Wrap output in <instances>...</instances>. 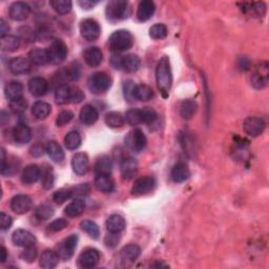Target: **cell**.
Instances as JSON below:
<instances>
[{
	"label": "cell",
	"mask_w": 269,
	"mask_h": 269,
	"mask_svg": "<svg viewBox=\"0 0 269 269\" xmlns=\"http://www.w3.org/2000/svg\"><path fill=\"white\" fill-rule=\"evenodd\" d=\"M156 82L163 98L169 96V90L173 84V73L171 62L167 57H162L156 67Z\"/></svg>",
	"instance_id": "obj_1"
},
{
	"label": "cell",
	"mask_w": 269,
	"mask_h": 269,
	"mask_svg": "<svg viewBox=\"0 0 269 269\" xmlns=\"http://www.w3.org/2000/svg\"><path fill=\"white\" fill-rule=\"evenodd\" d=\"M125 121L132 126L150 124L157 119V112L152 109H133L125 114Z\"/></svg>",
	"instance_id": "obj_2"
},
{
	"label": "cell",
	"mask_w": 269,
	"mask_h": 269,
	"mask_svg": "<svg viewBox=\"0 0 269 269\" xmlns=\"http://www.w3.org/2000/svg\"><path fill=\"white\" fill-rule=\"evenodd\" d=\"M134 45V36L126 30H119L110 37V46L114 52L121 53L130 49Z\"/></svg>",
	"instance_id": "obj_3"
},
{
	"label": "cell",
	"mask_w": 269,
	"mask_h": 269,
	"mask_svg": "<svg viewBox=\"0 0 269 269\" xmlns=\"http://www.w3.org/2000/svg\"><path fill=\"white\" fill-rule=\"evenodd\" d=\"M89 89L95 95L104 94L112 86V80L108 74L98 72L91 75L89 79Z\"/></svg>",
	"instance_id": "obj_4"
},
{
	"label": "cell",
	"mask_w": 269,
	"mask_h": 269,
	"mask_svg": "<svg viewBox=\"0 0 269 269\" xmlns=\"http://www.w3.org/2000/svg\"><path fill=\"white\" fill-rule=\"evenodd\" d=\"M48 59L53 65H60L66 60L67 56V46L61 39H55L47 47Z\"/></svg>",
	"instance_id": "obj_5"
},
{
	"label": "cell",
	"mask_w": 269,
	"mask_h": 269,
	"mask_svg": "<svg viewBox=\"0 0 269 269\" xmlns=\"http://www.w3.org/2000/svg\"><path fill=\"white\" fill-rule=\"evenodd\" d=\"M127 10H129V2L123 0H112L106 5V16L111 21H119L125 18Z\"/></svg>",
	"instance_id": "obj_6"
},
{
	"label": "cell",
	"mask_w": 269,
	"mask_h": 269,
	"mask_svg": "<svg viewBox=\"0 0 269 269\" xmlns=\"http://www.w3.org/2000/svg\"><path fill=\"white\" fill-rule=\"evenodd\" d=\"M125 145L133 152H141L146 146L147 140L144 133L140 129H134L126 134L124 139Z\"/></svg>",
	"instance_id": "obj_7"
},
{
	"label": "cell",
	"mask_w": 269,
	"mask_h": 269,
	"mask_svg": "<svg viewBox=\"0 0 269 269\" xmlns=\"http://www.w3.org/2000/svg\"><path fill=\"white\" fill-rule=\"evenodd\" d=\"M80 33L88 41H95L101 34V27L95 19H84L80 23Z\"/></svg>",
	"instance_id": "obj_8"
},
{
	"label": "cell",
	"mask_w": 269,
	"mask_h": 269,
	"mask_svg": "<svg viewBox=\"0 0 269 269\" xmlns=\"http://www.w3.org/2000/svg\"><path fill=\"white\" fill-rule=\"evenodd\" d=\"M78 243V236L72 235L68 238L65 239L60 242L57 247H56V252L58 253V256L62 260H68L73 257L75 252V249Z\"/></svg>",
	"instance_id": "obj_9"
},
{
	"label": "cell",
	"mask_w": 269,
	"mask_h": 269,
	"mask_svg": "<svg viewBox=\"0 0 269 269\" xmlns=\"http://www.w3.org/2000/svg\"><path fill=\"white\" fill-rule=\"evenodd\" d=\"M244 132L250 137H258L265 130L264 120L260 117H248L243 123Z\"/></svg>",
	"instance_id": "obj_10"
},
{
	"label": "cell",
	"mask_w": 269,
	"mask_h": 269,
	"mask_svg": "<svg viewBox=\"0 0 269 269\" xmlns=\"http://www.w3.org/2000/svg\"><path fill=\"white\" fill-rule=\"evenodd\" d=\"M156 185V180L153 177H141V178L137 179L134 181L133 188H132V194L134 196H143L146 195L154 189Z\"/></svg>",
	"instance_id": "obj_11"
},
{
	"label": "cell",
	"mask_w": 269,
	"mask_h": 269,
	"mask_svg": "<svg viewBox=\"0 0 269 269\" xmlns=\"http://www.w3.org/2000/svg\"><path fill=\"white\" fill-rule=\"evenodd\" d=\"M33 206L32 199L26 195H17L11 200V208L18 215H24Z\"/></svg>",
	"instance_id": "obj_12"
},
{
	"label": "cell",
	"mask_w": 269,
	"mask_h": 269,
	"mask_svg": "<svg viewBox=\"0 0 269 269\" xmlns=\"http://www.w3.org/2000/svg\"><path fill=\"white\" fill-rule=\"evenodd\" d=\"M99 260H100V253L95 248H88L83 250L78 258V265L81 268H91L95 267Z\"/></svg>",
	"instance_id": "obj_13"
},
{
	"label": "cell",
	"mask_w": 269,
	"mask_h": 269,
	"mask_svg": "<svg viewBox=\"0 0 269 269\" xmlns=\"http://www.w3.org/2000/svg\"><path fill=\"white\" fill-rule=\"evenodd\" d=\"M12 242L19 247L33 246L36 242V238L32 232L25 229H17L12 236Z\"/></svg>",
	"instance_id": "obj_14"
},
{
	"label": "cell",
	"mask_w": 269,
	"mask_h": 269,
	"mask_svg": "<svg viewBox=\"0 0 269 269\" xmlns=\"http://www.w3.org/2000/svg\"><path fill=\"white\" fill-rule=\"evenodd\" d=\"M31 13V8L30 5L22 2V1H18V2H14L9 10L10 17L15 20V21H23L27 17H29Z\"/></svg>",
	"instance_id": "obj_15"
},
{
	"label": "cell",
	"mask_w": 269,
	"mask_h": 269,
	"mask_svg": "<svg viewBox=\"0 0 269 269\" xmlns=\"http://www.w3.org/2000/svg\"><path fill=\"white\" fill-rule=\"evenodd\" d=\"M33 63L29 58H25L23 56H19V57L13 58L10 61V70L15 75H22L30 72Z\"/></svg>",
	"instance_id": "obj_16"
},
{
	"label": "cell",
	"mask_w": 269,
	"mask_h": 269,
	"mask_svg": "<svg viewBox=\"0 0 269 269\" xmlns=\"http://www.w3.org/2000/svg\"><path fill=\"white\" fill-rule=\"evenodd\" d=\"M12 137L15 142L19 144H26L29 143L32 139V131L26 124L18 123L13 129Z\"/></svg>",
	"instance_id": "obj_17"
},
{
	"label": "cell",
	"mask_w": 269,
	"mask_h": 269,
	"mask_svg": "<svg viewBox=\"0 0 269 269\" xmlns=\"http://www.w3.org/2000/svg\"><path fill=\"white\" fill-rule=\"evenodd\" d=\"M72 168L75 174L82 176L86 175L90 168V160L87 154L78 153L72 159Z\"/></svg>",
	"instance_id": "obj_18"
},
{
	"label": "cell",
	"mask_w": 269,
	"mask_h": 269,
	"mask_svg": "<svg viewBox=\"0 0 269 269\" xmlns=\"http://www.w3.org/2000/svg\"><path fill=\"white\" fill-rule=\"evenodd\" d=\"M83 58L86 60L87 65L91 67H97L102 63L103 54L101 49L97 46L88 47L83 53Z\"/></svg>",
	"instance_id": "obj_19"
},
{
	"label": "cell",
	"mask_w": 269,
	"mask_h": 269,
	"mask_svg": "<svg viewBox=\"0 0 269 269\" xmlns=\"http://www.w3.org/2000/svg\"><path fill=\"white\" fill-rule=\"evenodd\" d=\"M156 11V5L152 0H143L138 5L137 18L141 22L150 20Z\"/></svg>",
	"instance_id": "obj_20"
},
{
	"label": "cell",
	"mask_w": 269,
	"mask_h": 269,
	"mask_svg": "<svg viewBox=\"0 0 269 269\" xmlns=\"http://www.w3.org/2000/svg\"><path fill=\"white\" fill-rule=\"evenodd\" d=\"M29 90L35 97L45 96L48 90V83L45 78L34 77L29 81Z\"/></svg>",
	"instance_id": "obj_21"
},
{
	"label": "cell",
	"mask_w": 269,
	"mask_h": 269,
	"mask_svg": "<svg viewBox=\"0 0 269 269\" xmlns=\"http://www.w3.org/2000/svg\"><path fill=\"white\" fill-rule=\"evenodd\" d=\"M41 178V169L36 164L27 165L21 175V181L23 184H34Z\"/></svg>",
	"instance_id": "obj_22"
},
{
	"label": "cell",
	"mask_w": 269,
	"mask_h": 269,
	"mask_svg": "<svg viewBox=\"0 0 269 269\" xmlns=\"http://www.w3.org/2000/svg\"><path fill=\"white\" fill-rule=\"evenodd\" d=\"M4 94L6 99H9L10 101L17 100V99L22 98L23 86L21 84V82L16 80L10 81L4 88Z\"/></svg>",
	"instance_id": "obj_23"
},
{
	"label": "cell",
	"mask_w": 269,
	"mask_h": 269,
	"mask_svg": "<svg viewBox=\"0 0 269 269\" xmlns=\"http://www.w3.org/2000/svg\"><path fill=\"white\" fill-rule=\"evenodd\" d=\"M80 121L86 124V125H93L94 123L97 122V120L99 118V114L98 111L95 108V106L90 105V104H87L84 105L81 112H80Z\"/></svg>",
	"instance_id": "obj_24"
},
{
	"label": "cell",
	"mask_w": 269,
	"mask_h": 269,
	"mask_svg": "<svg viewBox=\"0 0 269 269\" xmlns=\"http://www.w3.org/2000/svg\"><path fill=\"white\" fill-rule=\"evenodd\" d=\"M120 171H121V175L124 179L133 178L138 171V163L136 159L132 157L124 158L121 164H120Z\"/></svg>",
	"instance_id": "obj_25"
},
{
	"label": "cell",
	"mask_w": 269,
	"mask_h": 269,
	"mask_svg": "<svg viewBox=\"0 0 269 269\" xmlns=\"http://www.w3.org/2000/svg\"><path fill=\"white\" fill-rule=\"evenodd\" d=\"M141 253L140 247L136 244H130L124 246L122 250L120 251V259L124 263H133L136 261Z\"/></svg>",
	"instance_id": "obj_26"
},
{
	"label": "cell",
	"mask_w": 269,
	"mask_h": 269,
	"mask_svg": "<svg viewBox=\"0 0 269 269\" xmlns=\"http://www.w3.org/2000/svg\"><path fill=\"white\" fill-rule=\"evenodd\" d=\"M95 187L99 192L110 194L115 188V183L110 175H97L95 179Z\"/></svg>",
	"instance_id": "obj_27"
},
{
	"label": "cell",
	"mask_w": 269,
	"mask_h": 269,
	"mask_svg": "<svg viewBox=\"0 0 269 269\" xmlns=\"http://www.w3.org/2000/svg\"><path fill=\"white\" fill-rule=\"evenodd\" d=\"M59 256L58 253L54 250H45L40 257V267L45 269H52L55 268L59 263Z\"/></svg>",
	"instance_id": "obj_28"
},
{
	"label": "cell",
	"mask_w": 269,
	"mask_h": 269,
	"mask_svg": "<svg viewBox=\"0 0 269 269\" xmlns=\"http://www.w3.org/2000/svg\"><path fill=\"white\" fill-rule=\"evenodd\" d=\"M154 97V90L146 84H137L133 90V98L139 101H150Z\"/></svg>",
	"instance_id": "obj_29"
},
{
	"label": "cell",
	"mask_w": 269,
	"mask_h": 269,
	"mask_svg": "<svg viewBox=\"0 0 269 269\" xmlns=\"http://www.w3.org/2000/svg\"><path fill=\"white\" fill-rule=\"evenodd\" d=\"M45 152L51 160L56 162V163H60L65 160V152L56 141H51L46 144Z\"/></svg>",
	"instance_id": "obj_30"
},
{
	"label": "cell",
	"mask_w": 269,
	"mask_h": 269,
	"mask_svg": "<svg viewBox=\"0 0 269 269\" xmlns=\"http://www.w3.org/2000/svg\"><path fill=\"white\" fill-rule=\"evenodd\" d=\"M29 59L33 65L36 66H45L49 62L47 48L35 47L29 53Z\"/></svg>",
	"instance_id": "obj_31"
},
{
	"label": "cell",
	"mask_w": 269,
	"mask_h": 269,
	"mask_svg": "<svg viewBox=\"0 0 269 269\" xmlns=\"http://www.w3.org/2000/svg\"><path fill=\"white\" fill-rule=\"evenodd\" d=\"M125 220L122 216L120 215H112L109 217L106 221V228L110 232L112 233H120L125 228Z\"/></svg>",
	"instance_id": "obj_32"
},
{
	"label": "cell",
	"mask_w": 269,
	"mask_h": 269,
	"mask_svg": "<svg viewBox=\"0 0 269 269\" xmlns=\"http://www.w3.org/2000/svg\"><path fill=\"white\" fill-rule=\"evenodd\" d=\"M190 176V172L185 163L179 162L172 169V179L176 183H182L186 181Z\"/></svg>",
	"instance_id": "obj_33"
},
{
	"label": "cell",
	"mask_w": 269,
	"mask_h": 269,
	"mask_svg": "<svg viewBox=\"0 0 269 269\" xmlns=\"http://www.w3.org/2000/svg\"><path fill=\"white\" fill-rule=\"evenodd\" d=\"M268 79V68L265 63V67L261 65V67H258L256 74H253L251 77V84L256 89H263L266 87Z\"/></svg>",
	"instance_id": "obj_34"
},
{
	"label": "cell",
	"mask_w": 269,
	"mask_h": 269,
	"mask_svg": "<svg viewBox=\"0 0 269 269\" xmlns=\"http://www.w3.org/2000/svg\"><path fill=\"white\" fill-rule=\"evenodd\" d=\"M141 66V60L139 56L134 54H129L121 59V68L129 73H134L139 69Z\"/></svg>",
	"instance_id": "obj_35"
},
{
	"label": "cell",
	"mask_w": 269,
	"mask_h": 269,
	"mask_svg": "<svg viewBox=\"0 0 269 269\" xmlns=\"http://www.w3.org/2000/svg\"><path fill=\"white\" fill-rule=\"evenodd\" d=\"M52 112V106L45 101H37L32 106V114L35 118L39 120L45 119L49 116Z\"/></svg>",
	"instance_id": "obj_36"
},
{
	"label": "cell",
	"mask_w": 269,
	"mask_h": 269,
	"mask_svg": "<svg viewBox=\"0 0 269 269\" xmlns=\"http://www.w3.org/2000/svg\"><path fill=\"white\" fill-rule=\"evenodd\" d=\"M86 209V203L81 199H76L73 202H70L66 207V215L69 218L79 217Z\"/></svg>",
	"instance_id": "obj_37"
},
{
	"label": "cell",
	"mask_w": 269,
	"mask_h": 269,
	"mask_svg": "<svg viewBox=\"0 0 269 269\" xmlns=\"http://www.w3.org/2000/svg\"><path fill=\"white\" fill-rule=\"evenodd\" d=\"M55 100L58 104H67L70 102V87L63 83L55 90Z\"/></svg>",
	"instance_id": "obj_38"
},
{
	"label": "cell",
	"mask_w": 269,
	"mask_h": 269,
	"mask_svg": "<svg viewBox=\"0 0 269 269\" xmlns=\"http://www.w3.org/2000/svg\"><path fill=\"white\" fill-rule=\"evenodd\" d=\"M197 109V102L195 100H192V99H187V100H184L180 106V114L183 119L189 120L196 114Z\"/></svg>",
	"instance_id": "obj_39"
},
{
	"label": "cell",
	"mask_w": 269,
	"mask_h": 269,
	"mask_svg": "<svg viewBox=\"0 0 269 269\" xmlns=\"http://www.w3.org/2000/svg\"><path fill=\"white\" fill-rule=\"evenodd\" d=\"M105 123L111 129H119L124 125L125 123V118L117 112H108L105 116Z\"/></svg>",
	"instance_id": "obj_40"
},
{
	"label": "cell",
	"mask_w": 269,
	"mask_h": 269,
	"mask_svg": "<svg viewBox=\"0 0 269 269\" xmlns=\"http://www.w3.org/2000/svg\"><path fill=\"white\" fill-rule=\"evenodd\" d=\"M21 39L17 36H6L1 38L0 42V47L3 52H15L16 49L20 46Z\"/></svg>",
	"instance_id": "obj_41"
},
{
	"label": "cell",
	"mask_w": 269,
	"mask_h": 269,
	"mask_svg": "<svg viewBox=\"0 0 269 269\" xmlns=\"http://www.w3.org/2000/svg\"><path fill=\"white\" fill-rule=\"evenodd\" d=\"M81 136L80 134L77 131H72L68 134H67V136L65 138V144L67 146V150L69 151H75L77 148H79L81 145Z\"/></svg>",
	"instance_id": "obj_42"
},
{
	"label": "cell",
	"mask_w": 269,
	"mask_h": 269,
	"mask_svg": "<svg viewBox=\"0 0 269 269\" xmlns=\"http://www.w3.org/2000/svg\"><path fill=\"white\" fill-rule=\"evenodd\" d=\"M51 6L58 15H67L72 10L73 3L69 0H52Z\"/></svg>",
	"instance_id": "obj_43"
},
{
	"label": "cell",
	"mask_w": 269,
	"mask_h": 269,
	"mask_svg": "<svg viewBox=\"0 0 269 269\" xmlns=\"http://www.w3.org/2000/svg\"><path fill=\"white\" fill-rule=\"evenodd\" d=\"M112 167V160L109 157L104 156V157L98 159L95 165V173L97 175H111Z\"/></svg>",
	"instance_id": "obj_44"
},
{
	"label": "cell",
	"mask_w": 269,
	"mask_h": 269,
	"mask_svg": "<svg viewBox=\"0 0 269 269\" xmlns=\"http://www.w3.org/2000/svg\"><path fill=\"white\" fill-rule=\"evenodd\" d=\"M80 227L83 231H86L88 235L91 239H98L100 236V229H99V226L90 220H84L80 223Z\"/></svg>",
	"instance_id": "obj_45"
},
{
	"label": "cell",
	"mask_w": 269,
	"mask_h": 269,
	"mask_svg": "<svg viewBox=\"0 0 269 269\" xmlns=\"http://www.w3.org/2000/svg\"><path fill=\"white\" fill-rule=\"evenodd\" d=\"M54 215V208L47 204H42L35 209V217L40 221H46Z\"/></svg>",
	"instance_id": "obj_46"
},
{
	"label": "cell",
	"mask_w": 269,
	"mask_h": 269,
	"mask_svg": "<svg viewBox=\"0 0 269 269\" xmlns=\"http://www.w3.org/2000/svg\"><path fill=\"white\" fill-rule=\"evenodd\" d=\"M167 35H168L167 26L163 23L154 24L150 29V36L153 39H156V40L164 39V38H166Z\"/></svg>",
	"instance_id": "obj_47"
},
{
	"label": "cell",
	"mask_w": 269,
	"mask_h": 269,
	"mask_svg": "<svg viewBox=\"0 0 269 269\" xmlns=\"http://www.w3.org/2000/svg\"><path fill=\"white\" fill-rule=\"evenodd\" d=\"M27 108V102L25 99L22 97L17 100H13L10 103V109L13 114L15 115H22Z\"/></svg>",
	"instance_id": "obj_48"
},
{
	"label": "cell",
	"mask_w": 269,
	"mask_h": 269,
	"mask_svg": "<svg viewBox=\"0 0 269 269\" xmlns=\"http://www.w3.org/2000/svg\"><path fill=\"white\" fill-rule=\"evenodd\" d=\"M70 197H73V189L72 188H62L56 192L53 196V200L57 204H63Z\"/></svg>",
	"instance_id": "obj_49"
},
{
	"label": "cell",
	"mask_w": 269,
	"mask_h": 269,
	"mask_svg": "<svg viewBox=\"0 0 269 269\" xmlns=\"http://www.w3.org/2000/svg\"><path fill=\"white\" fill-rule=\"evenodd\" d=\"M52 167H47L42 172V187L45 189H51L54 185L55 178H54V174L52 172Z\"/></svg>",
	"instance_id": "obj_50"
},
{
	"label": "cell",
	"mask_w": 269,
	"mask_h": 269,
	"mask_svg": "<svg viewBox=\"0 0 269 269\" xmlns=\"http://www.w3.org/2000/svg\"><path fill=\"white\" fill-rule=\"evenodd\" d=\"M74 118V114L70 111H63L57 116L56 119V124L57 126H65L72 121Z\"/></svg>",
	"instance_id": "obj_51"
},
{
	"label": "cell",
	"mask_w": 269,
	"mask_h": 269,
	"mask_svg": "<svg viewBox=\"0 0 269 269\" xmlns=\"http://www.w3.org/2000/svg\"><path fill=\"white\" fill-rule=\"evenodd\" d=\"M36 257H37V249L34 245L24 247V250L21 252V258H22L24 261H26L27 263H32V262L36 259Z\"/></svg>",
	"instance_id": "obj_52"
},
{
	"label": "cell",
	"mask_w": 269,
	"mask_h": 269,
	"mask_svg": "<svg viewBox=\"0 0 269 269\" xmlns=\"http://www.w3.org/2000/svg\"><path fill=\"white\" fill-rule=\"evenodd\" d=\"M68 222L66 220V219H57V220L53 221L51 224L48 225V229L54 232L57 231H61L65 229L66 227H67Z\"/></svg>",
	"instance_id": "obj_53"
},
{
	"label": "cell",
	"mask_w": 269,
	"mask_h": 269,
	"mask_svg": "<svg viewBox=\"0 0 269 269\" xmlns=\"http://www.w3.org/2000/svg\"><path fill=\"white\" fill-rule=\"evenodd\" d=\"M179 140H180V143H181L182 147L184 148V151H186V153H192L194 144H193V141L190 140V138L187 136V134H185V133L180 134Z\"/></svg>",
	"instance_id": "obj_54"
},
{
	"label": "cell",
	"mask_w": 269,
	"mask_h": 269,
	"mask_svg": "<svg viewBox=\"0 0 269 269\" xmlns=\"http://www.w3.org/2000/svg\"><path fill=\"white\" fill-rule=\"evenodd\" d=\"M84 94L83 91L78 88H70V102L80 103L83 101Z\"/></svg>",
	"instance_id": "obj_55"
},
{
	"label": "cell",
	"mask_w": 269,
	"mask_h": 269,
	"mask_svg": "<svg viewBox=\"0 0 269 269\" xmlns=\"http://www.w3.org/2000/svg\"><path fill=\"white\" fill-rule=\"evenodd\" d=\"M13 223V219L11 216L6 215L5 212H1L0 214V228L2 230L9 229Z\"/></svg>",
	"instance_id": "obj_56"
},
{
	"label": "cell",
	"mask_w": 269,
	"mask_h": 269,
	"mask_svg": "<svg viewBox=\"0 0 269 269\" xmlns=\"http://www.w3.org/2000/svg\"><path fill=\"white\" fill-rule=\"evenodd\" d=\"M110 233L111 235H109L105 239V243L109 247H115L119 242V233Z\"/></svg>",
	"instance_id": "obj_57"
},
{
	"label": "cell",
	"mask_w": 269,
	"mask_h": 269,
	"mask_svg": "<svg viewBox=\"0 0 269 269\" xmlns=\"http://www.w3.org/2000/svg\"><path fill=\"white\" fill-rule=\"evenodd\" d=\"M73 189V196H86L90 192L88 184H81V185L72 188Z\"/></svg>",
	"instance_id": "obj_58"
},
{
	"label": "cell",
	"mask_w": 269,
	"mask_h": 269,
	"mask_svg": "<svg viewBox=\"0 0 269 269\" xmlns=\"http://www.w3.org/2000/svg\"><path fill=\"white\" fill-rule=\"evenodd\" d=\"M9 32H10L9 24L5 22L4 19H1L0 20V37L4 38L6 36H9Z\"/></svg>",
	"instance_id": "obj_59"
},
{
	"label": "cell",
	"mask_w": 269,
	"mask_h": 269,
	"mask_svg": "<svg viewBox=\"0 0 269 269\" xmlns=\"http://www.w3.org/2000/svg\"><path fill=\"white\" fill-rule=\"evenodd\" d=\"M134 84H133L132 81H126V82H125V86H124L125 98L129 99V100H131V99H134V98H133V90H134Z\"/></svg>",
	"instance_id": "obj_60"
},
{
	"label": "cell",
	"mask_w": 269,
	"mask_h": 269,
	"mask_svg": "<svg viewBox=\"0 0 269 269\" xmlns=\"http://www.w3.org/2000/svg\"><path fill=\"white\" fill-rule=\"evenodd\" d=\"M97 3V1H90V0H81V1H79V5L84 10L93 9Z\"/></svg>",
	"instance_id": "obj_61"
},
{
	"label": "cell",
	"mask_w": 269,
	"mask_h": 269,
	"mask_svg": "<svg viewBox=\"0 0 269 269\" xmlns=\"http://www.w3.org/2000/svg\"><path fill=\"white\" fill-rule=\"evenodd\" d=\"M6 256H8V253H6V249L4 246H2L1 247V262L2 263H4V262L6 261Z\"/></svg>",
	"instance_id": "obj_62"
},
{
	"label": "cell",
	"mask_w": 269,
	"mask_h": 269,
	"mask_svg": "<svg viewBox=\"0 0 269 269\" xmlns=\"http://www.w3.org/2000/svg\"><path fill=\"white\" fill-rule=\"evenodd\" d=\"M151 266L152 267H168V265L165 264V263H163V262H156L155 264H153Z\"/></svg>",
	"instance_id": "obj_63"
}]
</instances>
